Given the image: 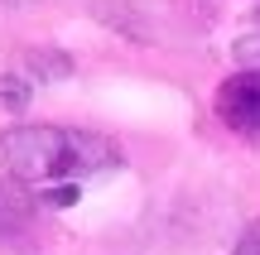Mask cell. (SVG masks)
I'll use <instances>...</instances> for the list:
<instances>
[{"instance_id":"1","label":"cell","mask_w":260,"mask_h":255,"mask_svg":"<svg viewBox=\"0 0 260 255\" xmlns=\"http://www.w3.org/2000/svg\"><path fill=\"white\" fill-rule=\"evenodd\" d=\"M121 164V144L111 135L77 130V125H10L0 130V169L19 188H77V178H92Z\"/></svg>"},{"instance_id":"2","label":"cell","mask_w":260,"mask_h":255,"mask_svg":"<svg viewBox=\"0 0 260 255\" xmlns=\"http://www.w3.org/2000/svg\"><path fill=\"white\" fill-rule=\"evenodd\" d=\"M217 116L236 135H260V67H241L217 87Z\"/></svg>"},{"instance_id":"3","label":"cell","mask_w":260,"mask_h":255,"mask_svg":"<svg viewBox=\"0 0 260 255\" xmlns=\"http://www.w3.org/2000/svg\"><path fill=\"white\" fill-rule=\"evenodd\" d=\"M29 212H34L29 188H19V183H0V236H15V231L29 222Z\"/></svg>"},{"instance_id":"4","label":"cell","mask_w":260,"mask_h":255,"mask_svg":"<svg viewBox=\"0 0 260 255\" xmlns=\"http://www.w3.org/2000/svg\"><path fill=\"white\" fill-rule=\"evenodd\" d=\"M232 255H260V222H251V227L241 231V241L232 246Z\"/></svg>"},{"instance_id":"5","label":"cell","mask_w":260,"mask_h":255,"mask_svg":"<svg viewBox=\"0 0 260 255\" xmlns=\"http://www.w3.org/2000/svg\"><path fill=\"white\" fill-rule=\"evenodd\" d=\"M251 48H260V10L251 15Z\"/></svg>"},{"instance_id":"6","label":"cell","mask_w":260,"mask_h":255,"mask_svg":"<svg viewBox=\"0 0 260 255\" xmlns=\"http://www.w3.org/2000/svg\"><path fill=\"white\" fill-rule=\"evenodd\" d=\"M0 5H24V0H0Z\"/></svg>"}]
</instances>
